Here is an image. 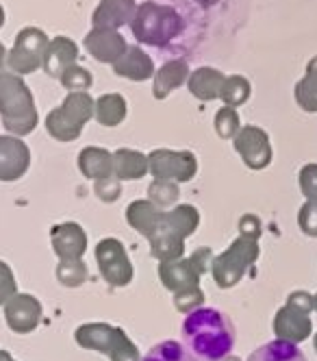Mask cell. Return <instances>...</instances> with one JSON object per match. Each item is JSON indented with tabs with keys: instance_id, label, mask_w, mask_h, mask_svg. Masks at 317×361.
Wrapping results in <instances>:
<instances>
[{
	"instance_id": "cell-18",
	"label": "cell",
	"mask_w": 317,
	"mask_h": 361,
	"mask_svg": "<svg viewBox=\"0 0 317 361\" xmlns=\"http://www.w3.org/2000/svg\"><path fill=\"white\" fill-rule=\"evenodd\" d=\"M18 294V283H15V276L11 272V268L0 262V305H7L13 296Z\"/></svg>"
},
{
	"instance_id": "cell-19",
	"label": "cell",
	"mask_w": 317,
	"mask_h": 361,
	"mask_svg": "<svg viewBox=\"0 0 317 361\" xmlns=\"http://www.w3.org/2000/svg\"><path fill=\"white\" fill-rule=\"evenodd\" d=\"M61 83L68 87V90H83L92 83V76L89 72H85L83 68H68L61 76Z\"/></svg>"
},
{
	"instance_id": "cell-9",
	"label": "cell",
	"mask_w": 317,
	"mask_h": 361,
	"mask_svg": "<svg viewBox=\"0 0 317 361\" xmlns=\"http://www.w3.org/2000/svg\"><path fill=\"white\" fill-rule=\"evenodd\" d=\"M76 59V46L68 39V37H57L52 39L46 48V55H44V70L59 79L63 76V72L70 68V63Z\"/></svg>"
},
{
	"instance_id": "cell-20",
	"label": "cell",
	"mask_w": 317,
	"mask_h": 361,
	"mask_svg": "<svg viewBox=\"0 0 317 361\" xmlns=\"http://www.w3.org/2000/svg\"><path fill=\"white\" fill-rule=\"evenodd\" d=\"M122 159V176H139L142 174V157L135 152H120Z\"/></svg>"
},
{
	"instance_id": "cell-16",
	"label": "cell",
	"mask_w": 317,
	"mask_h": 361,
	"mask_svg": "<svg viewBox=\"0 0 317 361\" xmlns=\"http://www.w3.org/2000/svg\"><path fill=\"white\" fill-rule=\"evenodd\" d=\"M124 118V102L120 96H104L98 102V120L102 124H118Z\"/></svg>"
},
{
	"instance_id": "cell-5",
	"label": "cell",
	"mask_w": 317,
	"mask_h": 361,
	"mask_svg": "<svg viewBox=\"0 0 317 361\" xmlns=\"http://www.w3.org/2000/svg\"><path fill=\"white\" fill-rule=\"evenodd\" d=\"M174 24H178V20L170 9L146 3L137 11L133 31H135V37L139 42L158 46V44H166L176 33L178 27H174Z\"/></svg>"
},
{
	"instance_id": "cell-1",
	"label": "cell",
	"mask_w": 317,
	"mask_h": 361,
	"mask_svg": "<svg viewBox=\"0 0 317 361\" xmlns=\"http://www.w3.org/2000/svg\"><path fill=\"white\" fill-rule=\"evenodd\" d=\"M182 340L200 361H224L235 348V324L216 307L194 309L182 320Z\"/></svg>"
},
{
	"instance_id": "cell-4",
	"label": "cell",
	"mask_w": 317,
	"mask_h": 361,
	"mask_svg": "<svg viewBox=\"0 0 317 361\" xmlns=\"http://www.w3.org/2000/svg\"><path fill=\"white\" fill-rule=\"evenodd\" d=\"M46 48H48L46 33L35 27H26L15 35L7 63L15 74H31L39 66H44Z\"/></svg>"
},
{
	"instance_id": "cell-12",
	"label": "cell",
	"mask_w": 317,
	"mask_h": 361,
	"mask_svg": "<svg viewBox=\"0 0 317 361\" xmlns=\"http://www.w3.org/2000/svg\"><path fill=\"white\" fill-rule=\"evenodd\" d=\"M85 42H87V50L100 61H113L124 50L122 37L107 31H94L92 35H87Z\"/></svg>"
},
{
	"instance_id": "cell-14",
	"label": "cell",
	"mask_w": 317,
	"mask_h": 361,
	"mask_svg": "<svg viewBox=\"0 0 317 361\" xmlns=\"http://www.w3.org/2000/svg\"><path fill=\"white\" fill-rule=\"evenodd\" d=\"M133 13V0H102L100 9L96 11V24H111L120 27Z\"/></svg>"
},
{
	"instance_id": "cell-17",
	"label": "cell",
	"mask_w": 317,
	"mask_h": 361,
	"mask_svg": "<svg viewBox=\"0 0 317 361\" xmlns=\"http://www.w3.org/2000/svg\"><path fill=\"white\" fill-rule=\"evenodd\" d=\"M107 164H109V157L102 150L89 148L81 154V168L87 176H102L107 172Z\"/></svg>"
},
{
	"instance_id": "cell-15",
	"label": "cell",
	"mask_w": 317,
	"mask_h": 361,
	"mask_svg": "<svg viewBox=\"0 0 317 361\" xmlns=\"http://www.w3.org/2000/svg\"><path fill=\"white\" fill-rule=\"evenodd\" d=\"M152 66H150V59L139 53V50H130L128 57L122 59L118 66H116V72L122 74V76H128V79H135V81H142L150 74Z\"/></svg>"
},
{
	"instance_id": "cell-6",
	"label": "cell",
	"mask_w": 317,
	"mask_h": 361,
	"mask_svg": "<svg viewBox=\"0 0 317 361\" xmlns=\"http://www.w3.org/2000/svg\"><path fill=\"white\" fill-rule=\"evenodd\" d=\"M31 166V152L15 135H0V180L13 183Z\"/></svg>"
},
{
	"instance_id": "cell-3",
	"label": "cell",
	"mask_w": 317,
	"mask_h": 361,
	"mask_svg": "<svg viewBox=\"0 0 317 361\" xmlns=\"http://www.w3.org/2000/svg\"><path fill=\"white\" fill-rule=\"evenodd\" d=\"M92 114V100L85 94H70L61 109L50 111L46 118V128L52 137L57 140H74L81 133V124Z\"/></svg>"
},
{
	"instance_id": "cell-13",
	"label": "cell",
	"mask_w": 317,
	"mask_h": 361,
	"mask_svg": "<svg viewBox=\"0 0 317 361\" xmlns=\"http://www.w3.org/2000/svg\"><path fill=\"white\" fill-rule=\"evenodd\" d=\"M142 361H200V359L185 344L176 340H166L154 344Z\"/></svg>"
},
{
	"instance_id": "cell-11",
	"label": "cell",
	"mask_w": 317,
	"mask_h": 361,
	"mask_svg": "<svg viewBox=\"0 0 317 361\" xmlns=\"http://www.w3.org/2000/svg\"><path fill=\"white\" fill-rule=\"evenodd\" d=\"M52 246L59 257H78L85 248V235L74 224H61L52 228Z\"/></svg>"
},
{
	"instance_id": "cell-23",
	"label": "cell",
	"mask_w": 317,
	"mask_h": 361,
	"mask_svg": "<svg viewBox=\"0 0 317 361\" xmlns=\"http://www.w3.org/2000/svg\"><path fill=\"white\" fill-rule=\"evenodd\" d=\"M3 24H5V9L0 5V29H3Z\"/></svg>"
},
{
	"instance_id": "cell-21",
	"label": "cell",
	"mask_w": 317,
	"mask_h": 361,
	"mask_svg": "<svg viewBox=\"0 0 317 361\" xmlns=\"http://www.w3.org/2000/svg\"><path fill=\"white\" fill-rule=\"evenodd\" d=\"M7 57H9V53H7V48L3 46V42H0V72H3V66H5Z\"/></svg>"
},
{
	"instance_id": "cell-22",
	"label": "cell",
	"mask_w": 317,
	"mask_h": 361,
	"mask_svg": "<svg viewBox=\"0 0 317 361\" xmlns=\"http://www.w3.org/2000/svg\"><path fill=\"white\" fill-rule=\"evenodd\" d=\"M0 361H15V359L11 357V353H7V350H0Z\"/></svg>"
},
{
	"instance_id": "cell-7",
	"label": "cell",
	"mask_w": 317,
	"mask_h": 361,
	"mask_svg": "<svg viewBox=\"0 0 317 361\" xmlns=\"http://www.w3.org/2000/svg\"><path fill=\"white\" fill-rule=\"evenodd\" d=\"M42 318V305L31 294H15L5 305V320L13 333H31Z\"/></svg>"
},
{
	"instance_id": "cell-8",
	"label": "cell",
	"mask_w": 317,
	"mask_h": 361,
	"mask_svg": "<svg viewBox=\"0 0 317 361\" xmlns=\"http://www.w3.org/2000/svg\"><path fill=\"white\" fill-rule=\"evenodd\" d=\"M98 262H100L104 279L116 283V286H122V283L130 279V266L118 242H111V240L102 242L98 246Z\"/></svg>"
},
{
	"instance_id": "cell-10",
	"label": "cell",
	"mask_w": 317,
	"mask_h": 361,
	"mask_svg": "<svg viewBox=\"0 0 317 361\" xmlns=\"http://www.w3.org/2000/svg\"><path fill=\"white\" fill-rule=\"evenodd\" d=\"M246 361H306V357L296 344L287 340H274L252 350Z\"/></svg>"
},
{
	"instance_id": "cell-2",
	"label": "cell",
	"mask_w": 317,
	"mask_h": 361,
	"mask_svg": "<svg viewBox=\"0 0 317 361\" xmlns=\"http://www.w3.org/2000/svg\"><path fill=\"white\" fill-rule=\"evenodd\" d=\"M0 118L11 135H29L37 126V111L29 85L15 72H0Z\"/></svg>"
}]
</instances>
